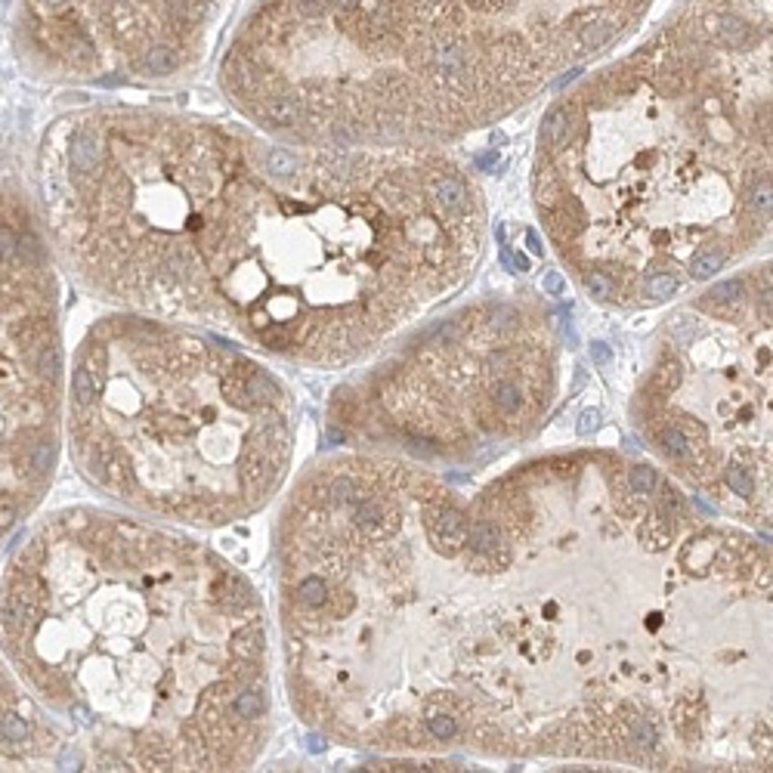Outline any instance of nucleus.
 Returning a JSON list of instances; mask_svg holds the SVG:
<instances>
[{"mask_svg":"<svg viewBox=\"0 0 773 773\" xmlns=\"http://www.w3.org/2000/svg\"><path fill=\"white\" fill-rule=\"evenodd\" d=\"M0 650L102 770H232L264 746V622L205 547L100 510L41 523L0 582Z\"/></svg>","mask_w":773,"mask_h":773,"instance_id":"obj_1","label":"nucleus"},{"mask_svg":"<svg viewBox=\"0 0 773 773\" xmlns=\"http://www.w3.org/2000/svg\"><path fill=\"white\" fill-rule=\"evenodd\" d=\"M71 461L149 514L229 523L273 495L291 455L288 399L238 353L152 325L84 343L69 390Z\"/></svg>","mask_w":773,"mask_h":773,"instance_id":"obj_2","label":"nucleus"},{"mask_svg":"<svg viewBox=\"0 0 773 773\" xmlns=\"http://www.w3.org/2000/svg\"><path fill=\"white\" fill-rule=\"evenodd\" d=\"M62 350L43 247L0 201V542L41 505L56 470Z\"/></svg>","mask_w":773,"mask_h":773,"instance_id":"obj_3","label":"nucleus"},{"mask_svg":"<svg viewBox=\"0 0 773 773\" xmlns=\"http://www.w3.org/2000/svg\"><path fill=\"white\" fill-rule=\"evenodd\" d=\"M727 264V254L718 247H702L693 260H690V275L693 279H709V275L720 273V266Z\"/></svg>","mask_w":773,"mask_h":773,"instance_id":"obj_4","label":"nucleus"},{"mask_svg":"<svg viewBox=\"0 0 773 773\" xmlns=\"http://www.w3.org/2000/svg\"><path fill=\"white\" fill-rule=\"evenodd\" d=\"M437 201L446 207V211H461V207L467 205V189H464L461 179L442 177L437 183Z\"/></svg>","mask_w":773,"mask_h":773,"instance_id":"obj_5","label":"nucleus"},{"mask_svg":"<svg viewBox=\"0 0 773 773\" xmlns=\"http://www.w3.org/2000/svg\"><path fill=\"white\" fill-rule=\"evenodd\" d=\"M678 288H680V282L674 279V273H652L650 279L643 282L641 294L647 300H665V297H671Z\"/></svg>","mask_w":773,"mask_h":773,"instance_id":"obj_6","label":"nucleus"},{"mask_svg":"<svg viewBox=\"0 0 773 773\" xmlns=\"http://www.w3.org/2000/svg\"><path fill=\"white\" fill-rule=\"evenodd\" d=\"M584 288H588V294L597 297V300H613V297H619V285H615V279H613L610 273H600V269H591V273H584Z\"/></svg>","mask_w":773,"mask_h":773,"instance_id":"obj_7","label":"nucleus"},{"mask_svg":"<svg viewBox=\"0 0 773 773\" xmlns=\"http://www.w3.org/2000/svg\"><path fill=\"white\" fill-rule=\"evenodd\" d=\"M628 479H631V486H634L637 495H652V492H656V486H659L656 470H652V467H634L631 474H628Z\"/></svg>","mask_w":773,"mask_h":773,"instance_id":"obj_8","label":"nucleus"},{"mask_svg":"<svg viewBox=\"0 0 773 773\" xmlns=\"http://www.w3.org/2000/svg\"><path fill=\"white\" fill-rule=\"evenodd\" d=\"M742 282L739 279H730V282H724V285H718V288H711V300H718V303H733V300H739L742 297Z\"/></svg>","mask_w":773,"mask_h":773,"instance_id":"obj_9","label":"nucleus"},{"mask_svg":"<svg viewBox=\"0 0 773 773\" xmlns=\"http://www.w3.org/2000/svg\"><path fill=\"white\" fill-rule=\"evenodd\" d=\"M597 421H600V415H597V411H584V415H582V421H579V433H582V437H588V433L597 427Z\"/></svg>","mask_w":773,"mask_h":773,"instance_id":"obj_10","label":"nucleus"},{"mask_svg":"<svg viewBox=\"0 0 773 773\" xmlns=\"http://www.w3.org/2000/svg\"><path fill=\"white\" fill-rule=\"evenodd\" d=\"M560 288H563V275H560V273H551V275L545 279V291H547V294H557Z\"/></svg>","mask_w":773,"mask_h":773,"instance_id":"obj_11","label":"nucleus"},{"mask_svg":"<svg viewBox=\"0 0 773 773\" xmlns=\"http://www.w3.org/2000/svg\"><path fill=\"white\" fill-rule=\"evenodd\" d=\"M591 356H594V362H606V359H610V350H606L603 343H594V350H591Z\"/></svg>","mask_w":773,"mask_h":773,"instance_id":"obj_12","label":"nucleus"}]
</instances>
